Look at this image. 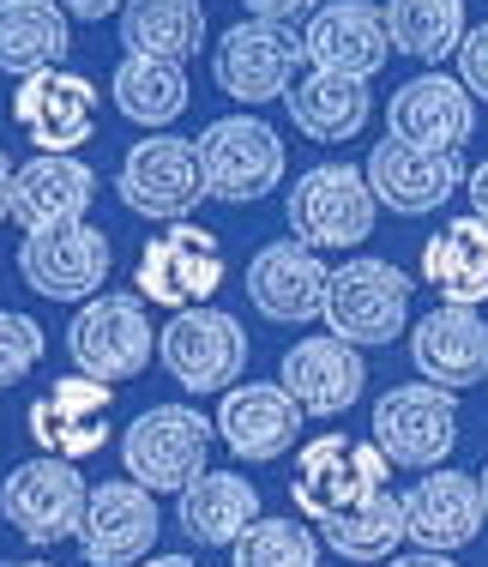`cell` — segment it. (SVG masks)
Listing matches in <instances>:
<instances>
[{
    "instance_id": "cell-31",
    "label": "cell",
    "mask_w": 488,
    "mask_h": 567,
    "mask_svg": "<svg viewBox=\"0 0 488 567\" xmlns=\"http://www.w3.org/2000/svg\"><path fill=\"white\" fill-rule=\"evenodd\" d=\"M386 19V43L392 55H411L423 66H440L446 55H458L465 43V0H386L380 7Z\"/></svg>"
},
{
    "instance_id": "cell-39",
    "label": "cell",
    "mask_w": 488,
    "mask_h": 567,
    "mask_svg": "<svg viewBox=\"0 0 488 567\" xmlns=\"http://www.w3.org/2000/svg\"><path fill=\"white\" fill-rule=\"evenodd\" d=\"M465 194H470V218L488 224V157L477 169H465Z\"/></svg>"
},
{
    "instance_id": "cell-35",
    "label": "cell",
    "mask_w": 488,
    "mask_h": 567,
    "mask_svg": "<svg viewBox=\"0 0 488 567\" xmlns=\"http://www.w3.org/2000/svg\"><path fill=\"white\" fill-rule=\"evenodd\" d=\"M43 327H37L31 315H19V308H0V386H19L24 374L43 362Z\"/></svg>"
},
{
    "instance_id": "cell-42",
    "label": "cell",
    "mask_w": 488,
    "mask_h": 567,
    "mask_svg": "<svg viewBox=\"0 0 488 567\" xmlns=\"http://www.w3.org/2000/svg\"><path fill=\"white\" fill-rule=\"evenodd\" d=\"M139 567H194V556H145Z\"/></svg>"
},
{
    "instance_id": "cell-9",
    "label": "cell",
    "mask_w": 488,
    "mask_h": 567,
    "mask_svg": "<svg viewBox=\"0 0 488 567\" xmlns=\"http://www.w3.org/2000/svg\"><path fill=\"white\" fill-rule=\"evenodd\" d=\"M108 272H115V248L97 224H54V229H31L19 241V278L31 296L43 302H79L103 296Z\"/></svg>"
},
{
    "instance_id": "cell-16",
    "label": "cell",
    "mask_w": 488,
    "mask_h": 567,
    "mask_svg": "<svg viewBox=\"0 0 488 567\" xmlns=\"http://www.w3.org/2000/svg\"><path fill=\"white\" fill-rule=\"evenodd\" d=\"M24 429H31V441H37L43 458L79 465V458H91L108 435H115V386H97V381H85V374H66V381H54L43 399H31Z\"/></svg>"
},
{
    "instance_id": "cell-15",
    "label": "cell",
    "mask_w": 488,
    "mask_h": 567,
    "mask_svg": "<svg viewBox=\"0 0 488 567\" xmlns=\"http://www.w3.org/2000/svg\"><path fill=\"white\" fill-rule=\"evenodd\" d=\"M12 121L43 157H73L97 133V85L66 73V66L31 73L12 91Z\"/></svg>"
},
{
    "instance_id": "cell-37",
    "label": "cell",
    "mask_w": 488,
    "mask_h": 567,
    "mask_svg": "<svg viewBox=\"0 0 488 567\" xmlns=\"http://www.w3.org/2000/svg\"><path fill=\"white\" fill-rule=\"evenodd\" d=\"M248 7V19H260V24H283L290 31L295 19H308V12L320 7V0H241Z\"/></svg>"
},
{
    "instance_id": "cell-7",
    "label": "cell",
    "mask_w": 488,
    "mask_h": 567,
    "mask_svg": "<svg viewBox=\"0 0 488 567\" xmlns=\"http://www.w3.org/2000/svg\"><path fill=\"white\" fill-rule=\"evenodd\" d=\"M115 194L133 218L152 224H187L194 206L206 199V175H199V152L194 140H175V133H145L127 157H121Z\"/></svg>"
},
{
    "instance_id": "cell-10",
    "label": "cell",
    "mask_w": 488,
    "mask_h": 567,
    "mask_svg": "<svg viewBox=\"0 0 488 567\" xmlns=\"http://www.w3.org/2000/svg\"><path fill=\"white\" fill-rule=\"evenodd\" d=\"M368 441L380 447L386 465L404 471H440L446 453L458 447V393L416 381V386H386V399L374 404Z\"/></svg>"
},
{
    "instance_id": "cell-23",
    "label": "cell",
    "mask_w": 488,
    "mask_h": 567,
    "mask_svg": "<svg viewBox=\"0 0 488 567\" xmlns=\"http://www.w3.org/2000/svg\"><path fill=\"white\" fill-rule=\"evenodd\" d=\"M411 362L428 386L458 393V386L488 381V320L477 308H434L411 327Z\"/></svg>"
},
{
    "instance_id": "cell-33",
    "label": "cell",
    "mask_w": 488,
    "mask_h": 567,
    "mask_svg": "<svg viewBox=\"0 0 488 567\" xmlns=\"http://www.w3.org/2000/svg\"><path fill=\"white\" fill-rule=\"evenodd\" d=\"M320 532H325V544H332L338 556L356 561V567L362 561H392V549L404 544V507H398V495H392V489H380L362 507L325 519Z\"/></svg>"
},
{
    "instance_id": "cell-2",
    "label": "cell",
    "mask_w": 488,
    "mask_h": 567,
    "mask_svg": "<svg viewBox=\"0 0 488 567\" xmlns=\"http://www.w3.org/2000/svg\"><path fill=\"white\" fill-rule=\"evenodd\" d=\"M411 272H398L392 260H374V254H356L344 260L325 284V332L350 350L368 344H392L404 327H411Z\"/></svg>"
},
{
    "instance_id": "cell-14",
    "label": "cell",
    "mask_w": 488,
    "mask_h": 567,
    "mask_svg": "<svg viewBox=\"0 0 488 567\" xmlns=\"http://www.w3.org/2000/svg\"><path fill=\"white\" fill-rule=\"evenodd\" d=\"M362 182H368L374 206H386L392 218H428V212H440L465 187V157L380 140L368 152V164H362Z\"/></svg>"
},
{
    "instance_id": "cell-13",
    "label": "cell",
    "mask_w": 488,
    "mask_h": 567,
    "mask_svg": "<svg viewBox=\"0 0 488 567\" xmlns=\"http://www.w3.org/2000/svg\"><path fill=\"white\" fill-rule=\"evenodd\" d=\"M295 66H302V37L283 31V24L248 19V24H229L224 31V43H217V55H211V79H217L224 97H236L253 110V103L290 97Z\"/></svg>"
},
{
    "instance_id": "cell-21",
    "label": "cell",
    "mask_w": 488,
    "mask_h": 567,
    "mask_svg": "<svg viewBox=\"0 0 488 567\" xmlns=\"http://www.w3.org/2000/svg\"><path fill=\"white\" fill-rule=\"evenodd\" d=\"M477 127V103L453 73H416L392 91L386 103V133L398 145H423V152H458Z\"/></svg>"
},
{
    "instance_id": "cell-44",
    "label": "cell",
    "mask_w": 488,
    "mask_h": 567,
    "mask_svg": "<svg viewBox=\"0 0 488 567\" xmlns=\"http://www.w3.org/2000/svg\"><path fill=\"white\" fill-rule=\"evenodd\" d=\"M0 567H54V561H0Z\"/></svg>"
},
{
    "instance_id": "cell-1",
    "label": "cell",
    "mask_w": 488,
    "mask_h": 567,
    "mask_svg": "<svg viewBox=\"0 0 488 567\" xmlns=\"http://www.w3.org/2000/svg\"><path fill=\"white\" fill-rule=\"evenodd\" d=\"M217 429L194 404H152L121 429V465L127 483H139L145 495H181L194 477H206Z\"/></svg>"
},
{
    "instance_id": "cell-8",
    "label": "cell",
    "mask_w": 488,
    "mask_h": 567,
    "mask_svg": "<svg viewBox=\"0 0 488 567\" xmlns=\"http://www.w3.org/2000/svg\"><path fill=\"white\" fill-rule=\"evenodd\" d=\"M157 362L169 369L175 386L187 393H229L241 386V369H248V332H241L236 315L224 308H181L169 327L157 332Z\"/></svg>"
},
{
    "instance_id": "cell-3",
    "label": "cell",
    "mask_w": 488,
    "mask_h": 567,
    "mask_svg": "<svg viewBox=\"0 0 488 567\" xmlns=\"http://www.w3.org/2000/svg\"><path fill=\"white\" fill-rule=\"evenodd\" d=\"M66 357L97 386H121L133 374H145V362L157 357V332L145 320V302L133 290L91 296L73 315V327H66Z\"/></svg>"
},
{
    "instance_id": "cell-27",
    "label": "cell",
    "mask_w": 488,
    "mask_h": 567,
    "mask_svg": "<svg viewBox=\"0 0 488 567\" xmlns=\"http://www.w3.org/2000/svg\"><path fill=\"white\" fill-rule=\"evenodd\" d=\"M181 532L194 537L199 549H229L253 519H260V489H253L241 471H206L181 489V507H175Z\"/></svg>"
},
{
    "instance_id": "cell-38",
    "label": "cell",
    "mask_w": 488,
    "mask_h": 567,
    "mask_svg": "<svg viewBox=\"0 0 488 567\" xmlns=\"http://www.w3.org/2000/svg\"><path fill=\"white\" fill-rule=\"evenodd\" d=\"M54 7L66 12V19H85V24H97V19H115L127 0H54Z\"/></svg>"
},
{
    "instance_id": "cell-19",
    "label": "cell",
    "mask_w": 488,
    "mask_h": 567,
    "mask_svg": "<svg viewBox=\"0 0 488 567\" xmlns=\"http://www.w3.org/2000/svg\"><path fill=\"white\" fill-rule=\"evenodd\" d=\"M325 284H332V266L295 236L266 241L248 260V302L271 327H314L325 315Z\"/></svg>"
},
{
    "instance_id": "cell-29",
    "label": "cell",
    "mask_w": 488,
    "mask_h": 567,
    "mask_svg": "<svg viewBox=\"0 0 488 567\" xmlns=\"http://www.w3.org/2000/svg\"><path fill=\"white\" fill-rule=\"evenodd\" d=\"M283 103H290V121H295V127H302L308 140H320V145L356 140V133L368 127V115H374L368 85H362V79H338V73H308V79H295Z\"/></svg>"
},
{
    "instance_id": "cell-11",
    "label": "cell",
    "mask_w": 488,
    "mask_h": 567,
    "mask_svg": "<svg viewBox=\"0 0 488 567\" xmlns=\"http://www.w3.org/2000/svg\"><path fill=\"white\" fill-rule=\"evenodd\" d=\"M374 194L356 164H314L290 187V236L302 248H356L374 236Z\"/></svg>"
},
{
    "instance_id": "cell-40",
    "label": "cell",
    "mask_w": 488,
    "mask_h": 567,
    "mask_svg": "<svg viewBox=\"0 0 488 567\" xmlns=\"http://www.w3.org/2000/svg\"><path fill=\"white\" fill-rule=\"evenodd\" d=\"M12 169H19V164L0 152V218H12Z\"/></svg>"
},
{
    "instance_id": "cell-28",
    "label": "cell",
    "mask_w": 488,
    "mask_h": 567,
    "mask_svg": "<svg viewBox=\"0 0 488 567\" xmlns=\"http://www.w3.org/2000/svg\"><path fill=\"white\" fill-rule=\"evenodd\" d=\"M73 55V24L54 0H0V73H54Z\"/></svg>"
},
{
    "instance_id": "cell-6",
    "label": "cell",
    "mask_w": 488,
    "mask_h": 567,
    "mask_svg": "<svg viewBox=\"0 0 488 567\" xmlns=\"http://www.w3.org/2000/svg\"><path fill=\"white\" fill-rule=\"evenodd\" d=\"M386 489V458H380L374 441H356V435H320L295 453V513L302 525H325L338 513L362 507L368 495Z\"/></svg>"
},
{
    "instance_id": "cell-20",
    "label": "cell",
    "mask_w": 488,
    "mask_h": 567,
    "mask_svg": "<svg viewBox=\"0 0 488 567\" xmlns=\"http://www.w3.org/2000/svg\"><path fill=\"white\" fill-rule=\"evenodd\" d=\"M392 43H386V19H380L374 0H325L308 12L302 31V61L314 73H338V79H368L386 66Z\"/></svg>"
},
{
    "instance_id": "cell-25",
    "label": "cell",
    "mask_w": 488,
    "mask_h": 567,
    "mask_svg": "<svg viewBox=\"0 0 488 567\" xmlns=\"http://www.w3.org/2000/svg\"><path fill=\"white\" fill-rule=\"evenodd\" d=\"M91 199H97V175L79 157H43L12 169V224L31 229H54V224H85Z\"/></svg>"
},
{
    "instance_id": "cell-5",
    "label": "cell",
    "mask_w": 488,
    "mask_h": 567,
    "mask_svg": "<svg viewBox=\"0 0 488 567\" xmlns=\"http://www.w3.org/2000/svg\"><path fill=\"white\" fill-rule=\"evenodd\" d=\"M224 241L211 236V229H199L194 218L187 224H163V236L145 241L139 266H133V296L152 308H169V315H181V308H206L217 296V284H224Z\"/></svg>"
},
{
    "instance_id": "cell-30",
    "label": "cell",
    "mask_w": 488,
    "mask_h": 567,
    "mask_svg": "<svg viewBox=\"0 0 488 567\" xmlns=\"http://www.w3.org/2000/svg\"><path fill=\"white\" fill-rule=\"evenodd\" d=\"M206 43V7L199 0H127L121 7V49L145 61L181 66Z\"/></svg>"
},
{
    "instance_id": "cell-43",
    "label": "cell",
    "mask_w": 488,
    "mask_h": 567,
    "mask_svg": "<svg viewBox=\"0 0 488 567\" xmlns=\"http://www.w3.org/2000/svg\"><path fill=\"white\" fill-rule=\"evenodd\" d=\"M477 489H482V519H488V465H482V477H477Z\"/></svg>"
},
{
    "instance_id": "cell-22",
    "label": "cell",
    "mask_w": 488,
    "mask_h": 567,
    "mask_svg": "<svg viewBox=\"0 0 488 567\" xmlns=\"http://www.w3.org/2000/svg\"><path fill=\"white\" fill-rule=\"evenodd\" d=\"M211 429L224 435V447L236 453L241 465H271V458H283L295 447L302 411H295V399L283 393L278 381H241L224 393Z\"/></svg>"
},
{
    "instance_id": "cell-32",
    "label": "cell",
    "mask_w": 488,
    "mask_h": 567,
    "mask_svg": "<svg viewBox=\"0 0 488 567\" xmlns=\"http://www.w3.org/2000/svg\"><path fill=\"white\" fill-rule=\"evenodd\" d=\"M108 97L127 121L139 127H169L175 115L187 110V66L175 61H145V55H121L115 79H108Z\"/></svg>"
},
{
    "instance_id": "cell-26",
    "label": "cell",
    "mask_w": 488,
    "mask_h": 567,
    "mask_svg": "<svg viewBox=\"0 0 488 567\" xmlns=\"http://www.w3.org/2000/svg\"><path fill=\"white\" fill-rule=\"evenodd\" d=\"M423 284L446 308H482L488 302V224L453 218L423 241Z\"/></svg>"
},
{
    "instance_id": "cell-36",
    "label": "cell",
    "mask_w": 488,
    "mask_h": 567,
    "mask_svg": "<svg viewBox=\"0 0 488 567\" xmlns=\"http://www.w3.org/2000/svg\"><path fill=\"white\" fill-rule=\"evenodd\" d=\"M458 85L470 91V103H488V19L470 24L458 43Z\"/></svg>"
},
{
    "instance_id": "cell-18",
    "label": "cell",
    "mask_w": 488,
    "mask_h": 567,
    "mask_svg": "<svg viewBox=\"0 0 488 567\" xmlns=\"http://www.w3.org/2000/svg\"><path fill=\"white\" fill-rule=\"evenodd\" d=\"M404 507V544L423 556H453V549L482 537V489L470 471H423V483L398 495Z\"/></svg>"
},
{
    "instance_id": "cell-24",
    "label": "cell",
    "mask_w": 488,
    "mask_h": 567,
    "mask_svg": "<svg viewBox=\"0 0 488 567\" xmlns=\"http://www.w3.org/2000/svg\"><path fill=\"white\" fill-rule=\"evenodd\" d=\"M278 386L295 399L302 416H338V411H350V404L362 399L368 362H362V350L338 344L332 332H325V339H295L290 350H283Z\"/></svg>"
},
{
    "instance_id": "cell-34",
    "label": "cell",
    "mask_w": 488,
    "mask_h": 567,
    "mask_svg": "<svg viewBox=\"0 0 488 567\" xmlns=\"http://www.w3.org/2000/svg\"><path fill=\"white\" fill-rule=\"evenodd\" d=\"M229 567H320V537L302 519H253L229 544Z\"/></svg>"
},
{
    "instance_id": "cell-41",
    "label": "cell",
    "mask_w": 488,
    "mask_h": 567,
    "mask_svg": "<svg viewBox=\"0 0 488 567\" xmlns=\"http://www.w3.org/2000/svg\"><path fill=\"white\" fill-rule=\"evenodd\" d=\"M386 567H458L453 556H423V549H416V556H392Z\"/></svg>"
},
{
    "instance_id": "cell-4",
    "label": "cell",
    "mask_w": 488,
    "mask_h": 567,
    "mask_svg": "<svg viewBox=\"0 0 488 567\" xmlns=\"http://www.w3.org/2000/svg\"><path fill=\"white\" fill-rule=\"evenodd\" d=\"M194 152H199V175H206V199H224V206H253V199L278 194L283 164H290L278 127L260 115L211 121L194 140Z\"/></svg>"
},
{
    "instance_id": "cell-12",
    "label": "cell",
    "mask_w": 488,
    "mask_h": 567,
    "mask_svg": "<svg viewBox=\"0 0 488 567\" xmlns=\"http://www.w3.org/2000/svg\"><path fill=\"white\" fill-rule=\"evenodd\" d=\"M85 495H91V483L79 477V465L37 453V458H24V465H12V477L0 483V513H7V525L24 544L54 549V544H66V537H79Z\"/></svg>"
},
{
    "instance_id": "cell-17",
    "label": "cell",
    "mask_w": 488,
    "mask_h": 567,
    "mask_svg": "<svg viewBox=\"0 0 488 567\" xmlns=\"http://www.w3.org/2000/svg\"><path fill=\"white\" fill-rule=\"evenodd\" d=\"M163 519H157V502L127 477H108L85 495V519H79V556L91 567H139L152 556Z\"/></svg>"
}]
</instances>
